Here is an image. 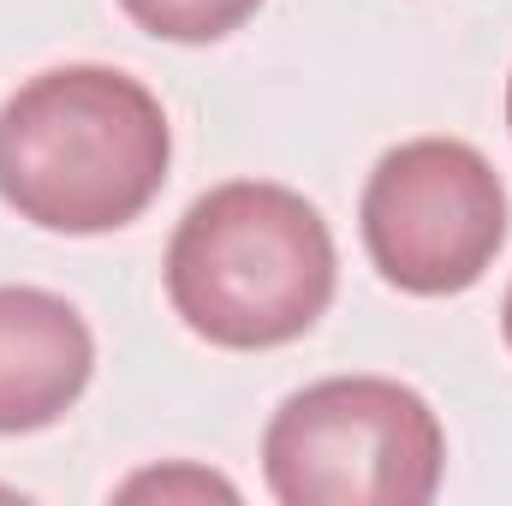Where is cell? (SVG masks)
Wrapping results in <instances>:
<instances>
[{
  "mask_svg": "<svg viewBox=\"0 0 512 506\" xmlns=\"http://www.w3.org/2000/svg\"><path fill=\"white\" fill-rule=\"evenodd\" d=\"M120 495H221V501H233L239 489L227 483V477H215V471H191V465H167V471H143V477H131Z\"/></svg>",
  "mask_w": 512,
  "mask_h": 506,
  "instance_id": "52a82bcc",
  "label": "cell"
},
{
  "mask_svg": "<svg viewBox=\"0 0 512 506\" xmlns=\"http://www.w3.org/2000/svg\"><path fill=\"white\" fill-rule=\"evenodd\" d=\"M507 126H512V78H507Z\"/></svg>",
  "mask_w": 512,
  "mask_h": 506,
  "instance_id": "9c48e42d",
  "label": "cell"
},
{
  "mask_svg": "<svg viewBox=\"0 0 512 506\" xmlns=\"http://www.w3.org/2000/svg\"><path fill=\"white\" fill-rule=\"evenodd\" d=\"M501 334H507V346H512V286H507V304H501Z\"/></svg>",
  "mask_w": 512,
  "mask_h": 506,
  "instance_id": "ba28073f",
  "label": "cell"
},
{
  "mask_svg": "<svg viewBox=\"0 0 512 506\" xmlns=\"http://www.w3.org/2000/svg\"><path fill=\"white\" fill-rule=\"evenodd\" d=\"M441 471L435 405L387 376L310 381L262 429V477L280 506H423Z\"/></svg>",
  "mask_w": 512,
  "mask_h": 506,
  "instance_id": "3957f363",
  "label": "cell"
},
{
  "mask_svg": "<svg viewBox=\"0 0 512 506\" xmlns=\"http://www.w3.org/2000/svg\"><path fill=\"white\" fill-rule=\"evenodd\" d=\"M364 251L411 298L471 292L507 245V185L465 137H411L387 149L358 203Z\"/></svg>",
  "mask_w": 512,
  "mask_h": 506,
  "instance_id": "277c9868",
  "label": "cell"
},
{
  "mask_svg": "<svg viewBox=\"0 0 512 506\" xmlns=\"http://www.w3.org/2000/svg\"><path fill=\"white\" fill-rule=\"evenodd\" d=\"M340 286V251L310 197L274 179H227L203 191L167 245L173 316L221 346L268 352L304 340Z\"/></svg>",
  "mask_w": 512,
  "mask_h": 506,
  "instance_id": "7a4b0ae2",
  "label": "cell"
},
{
  "mask_svg": "<svg viewBox=\"0 0 512 506\" xmlns=\"http://www.w3.org/2000/svg\"><path fill=\"white\" fill-rule=\"evenodd\" d=\"M173 126L120 66H54L0 108V203L66 239L131 227L167 185Z\"/></svg>",
  "mask_w": 512,
  "mask_h": 506,
  "instance_id": "6da1fadb",
  "label": "cell"
},
{
  "mask_svg": "<svg viewBox=\"0 0 512 506\" xmlns=\"http://www.w3.org/2000/svg\"><path fill=\"white\" fill-rule=\"evenodd\" d=\"M96 376V334L60 292L0 286V435L60 423Z\"/></svg>",
  "mask_w": 512,
  "mask_h": 506,
  "instance_id": "5b68a950",
  "label": "cell"
},
{
  "mask_svg": "<svg viewBox=\"0 0 512 506\" xmlns=\"http://www.w3.org/2000/svg\"><path fill=\"white\" fill-rule=\"evenodd\" d=\"M137 30L161 36V42H221L251 18L262 0H120Z\"/></svg>",
  "mask_w": 512,
  "mask_h": 506,
  "instance_id": "8992f818",
  "label": "cell"
}]
</instances>
